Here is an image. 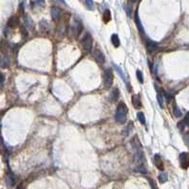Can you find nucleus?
<instances>
[{"label":"nucleus","instance_id":"23","mask_svg":"<svg viewBox=\"0 0 189 189\" xmlns=\"http://www.w3.org/2000/svg\"><path fill=\"white\" fill-rule=\"evenodd\" d=\"M114 67H115V68H117V71H118V72H119V74H120V75H121L122 79H123V81H125V82L126 83V85H128V80L126 79V76H125V74H123L122 70H121V68H119L118 66H115V65H114Z\"/></svg>","mask_w":189,"mask_h":189},{"label":"nucleus","instance_id":"5","mask_svg":"<svg viewBox=\"0 0 189 189\" xmlns=\"http://www.w3.org/2000/svg\"><path fill=\"white\" fill-rule=\"evenodd\" d=\"M82 46L86 51L89 53L91 50V48H92V37L89 33H86V35L84 36L82 40Z\"/></svg>","mask_w":189,"mask_h":189},{"label":"nucleus","instance_id":"8","mask_svg":"<svg viewBox=\"0 0 189 189\" xmlns=\"http://www.w3.org/2000/svg\"><path fill=\"white\" fill-rule=\"evenodd\" d=\"M179 160H180V164L181 168L184 169H187L189 167V154L188 153H181L179 157Z\"/></svg>","mask_w":189,"mask_h":189},{"label":"nucleus","instance_id":"17","mask_svg":"<svg viewBox=\"0 0 189 189\" xmlns=\"http://www.w3.org/2000/svg\"><path fill=\"white\" fill-rule=\"evenodd\" d=\"M111 43H112V45L115 48L119 47V46H120V39H119V36L117 34H112V36H111Z\"/></svg>","mask_w":189,"mask_h":189},{"label":"nucleus","instance_id":"12","mask_svg":"<svg viewBox=\"0 0 189 189\" xmlns=\"http://www.w3.org/2000/svg\"><path fill=\"white\" fill-rule=\"evenodd\" d=\"M18 24H19V19L16 15H12V17L8 20V26L10 28L14 29V28L17 27Z\"/></svg>","mask_w":189,"mask_h":189},{"label":"nucleus","instance_id":"27","mask_svg":"<svg viewBox=\"0 0 189 189\" xmlns=\"http://www.w3.org/2000/svg\"><path fill=\"white\" fill-rule=\"evenodd\" d=\"M185 123H185V121H184H184H181V122H180V123H178V126H179V128H180V129L181 130V131H182V130L184 129Z\"/></svg>","mask_w":189,"mask_h":189},{"label":"nucleus","instance_id":"3","mask_svg":"<svg viewBox=\"0 0 189 189\" xmlns=\"http://www.w3.org/2000/svg\"><path fill=\"white\" fill-rule=\"evenodd\" d=\"M113 83V72L111 68H106L104 73V84L106 89H109Z\"/></svg>","mask_w":189,"mask_h":189},{"label":"nucleus","instance_id":"4","mask_svg":"<svg viewBox=\"0 0 189 189\" xmlns=\"http://www.w3.org/2000/svg\"><path fill=\"white\" fill-rule=\"evenodd\" d=\"M82 31H83V25L81 24V22L75 20L73 22V24L71 25V27H70L71 35H72L74 38H76V37L79 36Z\"/></svg>","mask_w":189,"mask_h":189},{"label":"nucleus","instance_id":"10","mask_svg":"<svg viewBox=\"0 0 189 189\" xmlns=\"http://www.w3.org/2000/svg\"><path fill=\"white\" fill-rule=\"evenodd\" d=\"M153 162H154L155 166L157 167L159 170H162L164 169V164H162V158L161 156L156 154L153 158Z\"/></svg>","mask_w":189,"mask_h":189},{"label":"nucleus","instance_id":"11","mask_svg":"<svg viewBox=\"0 0 189 189\" xmlns=\"http://www.w3.org/2000/svg\"><path fill=\"white\" fill-rule=\"evenodd\" d=\"M119 96H120V90L115 87L111 90V92L109 94V101L111 103H115L117 100L119 99Z\"/></svg>","mask_w":189,"mask_h":189},{"label":"nucleus","instance_id":"24","mask_svg":"<svg viewBox=\"0 0 189 189\" xmlns=\"http://www.w3.org/2000/svg\"><path fill=\"white\" fill-rule=\"evenodd\" d=\"M136 74H137V78H138V80H139V82L143 84L144 83V76H143V73H142V71L141 70H137L136 71Z\"/></svg>","mask_w":189,"mask_h":189},{"label":"nucleus","instance_id":"15","mask_svg":"<svg viewBox=\"0 0 189 189\" xmlns=\"http://www.w3.org/2000/svg\"><path fill=\"white\" fill-rule=\"evenodd\" d=\"M135 22H136L137 27H138L140 32H141V33H144V29H143V26H142L141 20H140L139 15H138V12H136V14H135Z\"/></svg>","mask_w":189,"mask_h":189},{"label":"nucleus","instance_id":"30","mask_svg":"<svg viewBox=\"0 0 189 189\" xmlns=\"http://www.w3.org/2000/svg\"><path fill=\"white\" fill-rule=\"evenodd\" d=\"M148 181H149V182H150V185H151V187L152 188H156L157 186H156V184H155V181H152L151 179H148Z\"/></svg>","mask_w":189,"mask_h":189},{"label":"nucleus","instance_id":"21","mask_svg":"<svg viewBox=\"0 0 189 189\" xmlns=\"http://www.w3.org/2000/svg\"><path fill=\"white\" fill-rule=\"evenodd\" d=\"M167 174L166 173H160L159 174V181L160 182H162V184H164V182H165L167 181Z\"/></svg>","mask_w":189,"mask_h":189},{"label":"nucleus","instance_id":"7","mask_svg":"<svg viewBox=\"0 0 189 189\" xmlns=\"http://www.w3.org/2000/svg\"><path fill=\"white\" fill-rule=\"evenodd\" d=\"M93 58L98 64H104L105 63V55L102 53V50H99V48H94L93 50Z\"/></svg>","mask_w":189,"mask_h":189},{"label":"nucleus","instance_id":"26","mask_svg":"<svg viewBox=\"0 0 189 189\" xmlns=\"http://www.w3.org/2000/svg\"><path fill=\"white\" fill-rule=\"evenodd\" d=\"M157 99H158V103H159V105H160V106L162 107H164V97H162L161 94H157Z\"/></svg>","mask_w":189,"mask_h":189},{"label":"nucleus","instance_id":"18","mask_svg":"<svg viewBox=\"0 0 189 189\" xmlns=\"http://www.w3.org/2000/svg\"><path fill=\"white\" fill-rule=\"evenodd\" d=\"M0 67L1 68H8L10 67V59L6 56L0 60Z\"/></svg>","mask_w":189,"mask_h":189},{"label":"nucleus","instance_id":"31","mask_svg":"<svg viewBox=\"0 0 189 189\" xmlns=\"http://www.w3.org/2000/svg\"><path fill=\"white\" fill-rule=\"evenodd\" d=\"M4 80H5L4 74H3L2 72H0V85H1L3 82H4Z\"/></svg>","mask_w":189,"mask_h":189},{"label":"nucleus","instance_id":"29","mask_svg":"<svg viewBox=\"0 0 189 189\" xmlns=\"http://www.w3.org/2000/svg\"><path fill=\"white\" fill-rule=\"evenodd\" d=\"M26 23H28L27 25L29 26V27H32V25H31L32 24V21L30 19V17H26Z\"/></svg>","mask_w":189,"mask_h":189},{"label":"nucleus","instance_id":"32","mask_svg":"<svg viewBox=\"0 0 189 189\" xmlns=\"http://www.w3.org/2000/svg\"><path fill=\"white\" fill-rule=\"evenodd\" d=\"M59 2H61V3H64V4H66V2H65V0H58Z\"/></svg>","mask_w":189,"mask_h":189},{"label":"nucleus","instance_id":"28","mask_svg":"<svg viewBox=\"0 0 189 189\" xmlns=\"http://www.w3.org/2000/svg\"><path fill=\"white\" fill-rule=\"evenodd\" d=\"M184 140L185 144H186V145H187V146L189 147V133H186V134L184 135Z\"/></svg>","mask_w":189,"mask_h":189},{"label":"nucleus","instance_id":"14","mask_svg":"<svg viewBox=\"0 0 189 189\" xmlns=\"http://www.w3.org/2000/svg\"><path fill=\"white\" fill-rule=\"evenodd\" d=\"M16 181H17V179L15 176L14 174H10L7 178V184H9L10 186H14L16 184Z\"/></svg>","mask_w":189,"mask_h":189},{"label":"nucleus","instance_id":"6","mask_svg":"<svg viewBox=\"0 0 189 189\" xmlns=\"http://www.w3.org/2000/svg\"><path fill=\"white\" fill-rule=\"evenodd\" d=\"M50 15H51L53 20L57 22V21H59L62 18V16H63V12H62V10L59 7L54 6V7H53L50 10Z\"/></svg>","mask_w":189,"mask_h":189},{"label":"nucleus","instance_id":"16","mask_svg":"<svg viewBox=\"0 0 189 189\" xmlns=\"http://www.w3.org/2000/svg\"><path fill=\"white\" fill-rule=\"evenodd\" d=\"M103 20L105 23H108L110 20H111V14H110L109 10H106L105 12L103 14Z\"/></svg>","mask_w":189,"mask_h":189},{"label":"nucleus","instance_id":"25","mask_svg":"<svg viewBox=\"0 0 189 189\" xmlns=\"http://www.w3.org/2000/svg\"><path fill=\"white\" fill-rule=\"evenodd\" d=\"M173 112H174V115H175V117H181V111L180 110V108L176 106V105H174V109H173Z\"/></svg>","mask_w":189,"mask_h":189},{"label":"nucleus","instance_id":"19","mask_svg":"<svg viewBox=\"0 0 189 189\" xmlns=\"http://www.w3.org/2000/svg\"><path fill=\"white\" fill-rule=\"evenodd\" d=\"M40 30L43 32L48 31V21L43 20V21L40 22Z\"/></svg>","mask_w":189,"mask_h":189},{"label":"nucleus","instance_id":"20","mask_svg":"<svg viewBox=\"0 0 189 189\" xmlns=\"http://www.w3.org/2000/svg\"><path fill=\"white\" fill-rule=\"evenodd\" d=\"M137 118H138L140 123H143V125H145V117L144 113H143V112H138V113H137Z\"/></svg>","mask_w":189,"mask_h":189},{"label":"nucleus","instance_id":"22","mask_svg":"<svg viewBox=\"0 0 189 189\" xmlns=\"http://www.w3.org/2000/svg\"><path fill=\"white\" fill-rule=\"evenodd\" d=\"M86 5L89 10L92 11L94 10V3H93V0H86Z\"/></svg>","mask_w":189,"mask_h":189},{"label":"nucleus","instance_id":"1","mask_svg":"<svg viewBox=\"0 0 189 189\" xmlns=\"http://www.w3.org/2000/svg\"><path fill=\"white\" fill-rule=\"evenodd\" d=\"M131 145H132L133 150H134L135 161L137 164H138V166H140V165H145V155H144V152H143L142 145L140 144V142L138 141V139H137V137H134V139H133L131 142Z\"/></svg>","mask_w":189,"mask_h":189},{"label":"nucleus","instance_id":"2","mask_svg":"<svg viewBox=\"0 0 189 189\" xmlns=\"http://www.w3.org/2000/svg\"><path fill=\"white\" fill-rule=\"evenodd\" d=\"M126 113H128V109H126V106L123 103H120L117 106V109L115 112V120L117 123H123L126 120Z\"/></svg>","mask_w":189,"mask_h":189},{"label":"nucleus","instance_id":"13","mask_svg":"<svg viewBox=\"0 0 189 189\" xmlns=\"http://www.w3.org/2000/svg\"><path fill=\"white\" fill-rule=\"evenodd\" d=\"M132 105L135 108H140V107H141V100H140L139 95L132 96Z\"/></svg>","mask_w":189,"mask_h":189},{"label":"nucleus","instance_id":"9","mask_svg":"<svg viewBox=\"0 0 189 189\" xmlns=\"http://www.w3.org/2000/svg\"><path fill=\"white\" fill-rule=\"evenodd\" d=\"M146 50L149 53H155L156 50H158V45L157 43H155L154 41H151V40H148L146 41Z\"/></svg>","mask_w":189,"mask_h":189}]
</instances>
